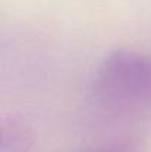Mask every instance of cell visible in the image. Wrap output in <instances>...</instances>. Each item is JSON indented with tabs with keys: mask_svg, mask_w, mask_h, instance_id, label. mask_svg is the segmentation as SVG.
<instances>
[{
	"mask_svg": "<svg viewBox=\"0 0 151 152\" xmlns=\"http://www.w3.org/2000/svg\"><path fill=\"white\" fill-rule=\"evenodd\" d=\"M85 152H136V149L129 142H111Z\"/></svg>",
	"mask_w": 151,
	"mask_h": 152,
	"instance_id": "obj_3",
	"label": "cell"
},
{
	"mask_svg": "<svg viewBox=\"0 0 151 152\" xmlns=\"http://www.w3.org/2000/svg\"><path fill=\"white\" fill-rule=\"evenodd\" d=\"M92 93L102 109L138 114L151 109V55L119 49L99 64Z\"/></svg>",
	"mask_w": 151,
	"mask_h": 152,
	"instance_id": "obj_1",
	"label": "cell"
},
{
	"mask_svg": "<svg viewBox=\"0 0 151 152\" xmlns=\"http://www.w3.org/2000/svg\"><path fill=\"white\" fill-rule=\"evenodd\" d=\"M33 145L31 129L16 117H4L0 123V152H28Z\"/></svg>",
	"mask_w": 151,
	"mask_h": 152,
	"instance_id": "obj_2",
	"label": "cell"
}]
</instances>
